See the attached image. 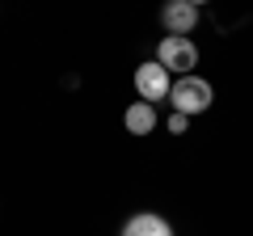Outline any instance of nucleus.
I'll use <instances>...</instances> for the list:
<instances>
[{
	"instance_id": "obj_1",
	"label": "nucleus",
	"mask_w": 253,
	"mask_h": 236,
	"mask_svg": "<svg viewBox=\"0 0 253 236\" xmlns=\"http://www.w3.org/2000/svg\"><path fill=\"white\" fill-rule=\"evenodd\" d=\"M169 101L177 114H203V110H211V101H215V89H211V80H203V76H177V84L169 89Z\"/></svg>"
},
{
	"instance_id": "obj_2",
	"label": "nucleus",
	"mask_w": 253,
	"mask_h": 236,
	"mask_svg": "<svg viewBox=\"0 0 253 236\" xmlns=\"http://www.w3.org/2000/svg\"><path fill=\"white\" fill-rule=\"evenodd\" d=\"M156 64L165 68V72H177V76H190V68L199 64V46L190 42L186 34H169L161 38V46H156Z\"/></svg>"
},
{
	"instance_id": "obj_3",
	"label": "nucleus",
	"mask_w": 253,
	"mask_h": 236,
	"mask_svg": "<svg viewBox=\"0 0 253 236\" xmlns=\"http://www.w3.org/2000/svg\"><path fill=\"white\" fill-rule=\"evenodd\" d=\"M135 89H139V101H165L169 89H173V80H169V72L152 59V64L135 68Z\"/></svg>"
},
{
	"instance_id": "obj_4",
	"label": "nucleus",
	"mask_w": 253,
	"mask_h": 236,
	"mask_svg": "<svg viewBox=\"0 0 253 236\" xmlns=\"http://www.w3.org/2000/svg\"><path fill=\"white\" fill-rule=\"evenodd\" d=\"M161 21L169 34H190V30L199 26V4H190V0H169L161 9Z\"/></svg>"
},
{
	"instance_id": "obj_5",
	"label": "nucleus",
	"mask_w": 253,
	"mask_h": 236,
	"mask_svg": "<svg viewBox=\"0 0 253 236\" xmlns=\"http://www.w3.org/2000/svg\"><path fill=\"white\" fill-rule=\"evenodd\" d=\"M123 236H173V228H169V219L152 215V211H139V215L126 219Z\"/></svg>"
},
{
	"instance_id": "obj_6",
	"label": "nucleus",
	"mask_w": 253,
	"mask_h": 236,
	"mask_svg": "<svg viewBox=\"0 0 253 236\" xmlns=\"http://www.w3.org/2000/svg\"><path fill=\"white\" fill-rule=\"evenodd\" d=\"M126 131H131V135H148V131L156 127V110H152V101H135V106L126 110Z\"/></svg>"
},
{
	"instance_id": "obj_7",
	"label": "nucleus",
	"mask_w": 253,
	"mask_h": 236,
	"mask_svg": "<svg viewBox=\"0 0 253 236\" xmlns=\"http://www.w3.org/2000/svg\"><path fill=\"white\" fill-rule=\"evenodd\" d=\"M169 131H173V135H181V131H186V114L173 110V114H169Z\"/></svg>"
},
{
	"instance_id": "obj_8",
	"label": "nucleus",
	"mask_w": 253,
	"mask_h": 236,
	"mask_svg": "<svg viewBox=\"0 0 253 236\" xmlns=\"http://www.w3.org/2000/svg\"><path fill=\"white\" fill-rule=\"evenodd\" d=\"M190 4H207V0H190Z\"/></svg>"
}]
</instances>
